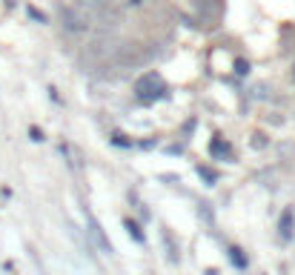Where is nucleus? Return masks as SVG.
<instances>
[{
    "label": "nucleus",
    "instance_id": "3",
    "mask_svg": "<svg viewBox=\"0 0 295 275\" xmlns=\"http://www.w3.org/2000/svg\"><path fill=\"white\" fill-rule=\"evenodd\" d=\"M86 224H89V235L95 238V244H98L100 249H106V252H112V244H109V241H106V238H103V232H100L98 221H95V218H89Z\"/></svg>",
    "mask_w": 295,
    "mask_h": 275
},
{
    "label": "nucleus",
    "instance_id": "8",
    "mask_svg": "<svg viewBox=\"0 0 295 275\" xmlns=\"http://www.w3.org/2000/svg\"><path fill=\"white\" fill-rule=\"evenodd\" d=\"M230 258H232L235 267H246V258L241 255V249H238V246H232V249H230Z\"/></svg>",
    "mask_w": 295,
    "mask_h": 275
},
{
    "label": "nucleus",
    "instance_id": "2",
    "mask_svg": "<svg viewBox=\"0 0 295 275\" xmlns=\"http://www.w3.org/2000/svg\"><path fill=\"white\" fill-rule=\"evenodd\" d=\"M60 20H63V29L72 34H81L89 29V15L83 9H63L60 12Z\"/></svg>",
    "mask_w": 295,
    "mask_h": 275
},
{
    "label": "nucleus",
    "instance_id": "5",
    "mask_svg": "<svg viewBox=\"0 0 295 275\" xmlns=\"http://www.w3.org/2000/svg\"><path fill=\"white\" fill-rule=\"evenodd\" d=\"M278 229H281V238H284V241H290V235H293V210H287L284 215H281Z\"/></svg>",
    "mask_w": 295,
    "mask_h": 275
},
{
    "label": "nucleus",
    "instance_id": "9",
    "mask_svg": "<svg viewBox=\"0 0 295 275\" xmlns=\"http://www.w3.org/2000/svg\"><path fill=\"white\" fill-rule=\"evenodd\" d=\"M198 172L209 181V183H215V172H212V169H206V166H198Z\"/></svg>",
    "mask_w": 295,
    "mask_h": 275
},
{
    "label": "nucleus",
    "instance_id": "4",
    "mask_svg": "<svg viewBox=\"0 0 295 275\" xmlns=\"http://www.w3.org/2000/svg\"><path fill=\"white\" fill-rule=\"evenodd\" d=\"M115 0H78V9H83V12H100V9H106Z\"/></svg>",
    "mask_w": 295,
    "mask_h": 275
},
{
    "label": "nucleus",
    "instance_id": "10",
    "mask_svg": "<svg viewBox=\"0 0 295 275\" xmlns=\"http://www.w3.org/2000/svg\"><path fill=\"white\" fill-rule=\"evenodd\" d=\"M235 72H238V75H246V72H249V63H246V61H235Z\"/></svg>",
    "mask_w": 295,
    "mask_h": 275
},
{
    "label": "nucleus",
    "instance_id": "12",
    "mask_svg": "<svg viewBox=\"0 0 295 275\" xmlns=\"http://www.w3.org/2000/svg\"><path fill=\"white\" fill-rule=\"evenodd\" d=\"M293 78H295V66H293Z\"/></svg>",
    "mask_w": 295,
    "mask_h": 275
},
{
    "label": "nucleus",
    "instance_id": "1",
    "mask_svg": "<svg viewBox=\"0 0 295 275\" xmlns=\"http://www.w3.org/2000/svg\"><path fill=\"white\" fill-rule=\"evenodd\" d=\"M135 97L144 100V103H152V100H161L166 97V83L158 72H147L144 78L135 81Z\"/></svg>",
    "mask_w": 295,
    "mask_h": 275
},
{
    "label": "nucleus",
    "instance_id": "6",
    "mask_svg": "<svg viewBox=\"0 0 295 275\" xmlns=\"http://www.w3.org/2000/svg\"><path fill=\"white\" fill-rule=\"evenodd\" d=\"M209 152H212L215 158H224V155H230V144L221 141V138H215L212 144H209Z\"/></svg>",
    "mask_w": 295,
    "mask_h": 275
},
{
    "label": "nucleus",
    "instance_id": "11",
    "mask_svg": "<svg viewBox=\"0 0 295 275\" xmlns=\"http://www.w3.org/2000/svg\"><path fill=\"white\" fill-rule=\"evenodd\" d=\"M129 3H132V6H138V3H144V0H129Z\"/></svg>",
    "mask_w": 295,
    "mask_h": 275
},
{
    "label": "nucleus",
    "instance_id": "7",
    "mask_svg": "<svg viewBox=\"0 0 295 275\" xmlns=\"http://www.w3.org/2000/svg\"><path fill=\"white\" fill-rule=\"evenodd\" d=\"M123 227H126V232H129V235H132V238H135L138 244H144V241H147V235L141 232V227H138L135 221H129V218H126V221H123Z\"/></svg>",
    "mask_w": 295,
    "mask_h": 275
}]
</instances>
